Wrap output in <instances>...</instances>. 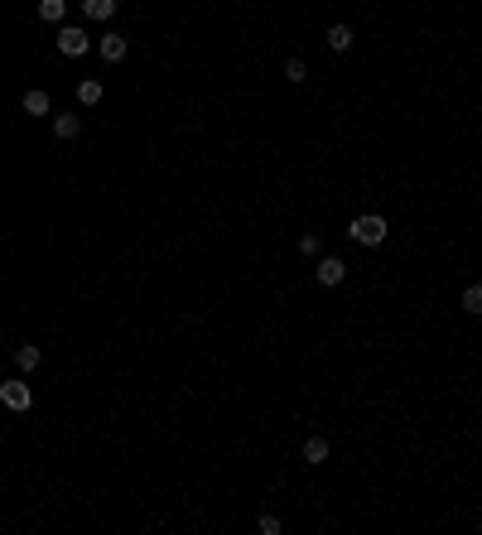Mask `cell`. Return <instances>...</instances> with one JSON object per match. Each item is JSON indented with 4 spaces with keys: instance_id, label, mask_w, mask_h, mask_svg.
Returning <instances> with one entry per match:
<instances>
[{
    "instance_id": "6da1fadb",
    "label": "cell",
    "mask_w": 482,
    "mask_h": 535,
    "mask_svg": "<svg viewBox=\"0 0 482 535\" xmlns=\"http://www.w3.org/2000/svg\"><path fill=\"white\" fill-rule=\"evenodd\" d=\"M347 231H352V241H362V246H381V241H386V217L367 213V217H357Z\"/></svg>"
},
{
    "instance_id": "7a4b0ae2",
    "label": "cell",
    "mask_w": 482,
    "mask_h": 535,
    "mask_svg": "<svg viewBox=\"0 0 482 535\" xmlns=\"http://www.w3.org/2000/svg\"><path fill=\"white\" fill-rule=\"evenodd\" d=\"M92 49V39H87V29H78V24H63L58 29V53H68V58H78V53H87Z\"/></svg>"
},
{
    "instance_id": "3957f363",
    "label": "cell",
    "mask_w": 482,
    "mask_h": 535,
    "mask_svg": "<svg viewBox=\"0 0 482 535\" xmlns=\"http://www.w3.org/2000/svg\"><path fill=\"white\" fill-rule=\"evenodd\" d=\"M0 401H5V410H29V405H34V396H29L24 381H5V386H0Z\"/></svg>"
},
{
    "instance_id": "277c9868",
    "label": "cell",
    "mask_w": 482,
    "mask_h": 535,
    "mask_svg": "<svg viewBox=\"0 0 482 535\" xmlns=\"http://www.w3.org/2000/svg\"><path fill=\"white\" fill-rule=\"evenodd\" d=\"M343 275H347V265L338 256H323L318 261V285H343Z\"/></svg>"
},
{
    "instance_id": "5b68a950",
    "label": "cell",
    "mask_w": 482,
    "mask_h": 535,
    "mask_svg": "<svg viewBox=\"0 0 482 535\" xmlns=\"http://www.w3.org/2000/svg\"><path fill=\"white\" fill-rule=\"evenodd\" d=\"M96 49H101V58H106V63H121V58H126V39H121V34H106Z\"/></svg>"
},
{
    "instance_id": "8992f818",
    "label": "cell",
    "mask_w": 482,
    "mask_h": 535,
    "mask_svg": "<svg viewBox=\"0 0 482 535\" xmlns=\"http://www.w3.org/2000/svg\"><path fill=\"white\" fill-rule=\"evenodd\" d=\"M83 15L87 19H111L116 15V0H83Z\"/></svg>"
},
{
    "instance_id": "52a82bcc",
    "label": "cell",
    "mask_w": 482,
    "mask_h": 535,
    "mask_svg": "<svg viewBox=\"0 0 482 535\" xmlns=\"http://www.w3.org/2000/svg\"><path fill=\"white\" fill-rule=\"evenodd\" d=\"M347 44H352V29H347V24H333V29H328V49H338V53H343Z\"/></svg>"
},
{
    "instance_id": "ba28073f",
    "label": "cell",
    "mask_w": 482,
    "mask_h": 535,
    "mask_svg": "<svg viewBox=\"0 0 482 535\" xmlns=\"http://www.w3.org/2000/svg\"><path fill=\"white\" fill-rule=\"evenodd\" d=\"M53 135L58 140H73L78 135V116H53Z\"/></svg>"
},
{
    "instance_id": "9c48e42d",
    "label": "cell",
    "mask_w": 482,
    "mask_h": 535,
    "mask_svg": "<svg viewBox=\"0 0 482 535\" xmlns=\"http://www.w3.org/2000/svg\"><path fill=\"white\" fill-rule=\"evenodd\" d=\"M78 102H83V107H96V102H101V82H92V78H87V82L78 87Z\"/></svg>"
},
{
    "instance_id": "30bf717a",
    "label": "cell",
    "mask_w": 482,
    "mask_h": 535,
    "mask_svg": "<svg viewBox=\"0 0 482 535\" xmlns=\"http://www.w3.org/2000/svg\"><path fill=\"white\" fill-rule=\"evenodd\" d=\"M24 111H29V116H49V92H29V97H24Z\"/></svg>"
},
{
    "instance_id": "8fae6325",
    "label": "cell",
    "mask_w": 482,
    "mask_h": 535,
    "mask_svg": "<svg viewBox=\"0 0 482 535\" xmlns=\"http://www.w3.org/2000/svg\"><path fill=\"white\" fill-rule=\"evenodd\" d=\"M304 458H309V463H323V458H328V439H309V444H304Z\"/></svg>"
},
{
    "instance_id": "7c38bea8",
    "label": "cell",
    "mask_w": 482,
    "mask_h": 535,
    "mask_svg": "<svg viewBox=\"0 0 482 535\" xmlns=\"http://www.w3.org/2000/svg\"><path fill=\"white\" fill-rule=\"evenodd\" d=\"M39 15L44 19H63L68 15V0H39Z\"/></svg>"
},
{
    "instance_id": "4fadbf2b",
    "label": "cell",
    "mask_w": 482,
    "mask_h": 535,
    "mask_svg": "<svg viewBox=\"0 0 482 535\" xmlns=\"http://www.w3.org/2000/svg\"><path fill=\"white\" fill-rule=\"evenodd\" d=\"M15 362H19L24 371H34V367H39V347H15Z\"/></svg>"
},
{
    "instance_id": "5bb4252c",
    "label": "cell",
    "mask_w": 482,
    "mask_h": 535,
    "mask_svg": "<svg viewBox=\"0 0 482 535\" xmlns=\"http://www.w3.org/2000/svg\"><path fill=\"white\" fill-rule=\"evenodd\" d=\"M463 309H468V314H482V290H478V285L463 295Z\"/></svg>"
},
{
    "instance_id": "9a60e30c",
    "label": "cell",
    "mask_w": 482,
    "mask_h": 535,
    "mask_svg": "<svg viewBox=\"0 0 482 535\" xmlns=\"http://www.w3.org/2000/svg\"><path fill=\"white\" fill-rule=\"evenodd\" d=\"M285 78H289V82H304V63H299V58H289V63H285Z\"/></svg>"
},
{
    "instance_id": "2e32d148",
    "label": "cell",
    "mask_w": 482,
    "mask_h": 535,
    "mask_svg": "<svg viewBox=\"0 0 482 535\" xmlns=\"http://www.w3.org/2000/svg\"><path fill=\"white\" fill-rule=\"evenodd\" d=\"M299 251H304V256H318V236H313V231H309V236H299Z\"/></svg>"
}]
</instances>
